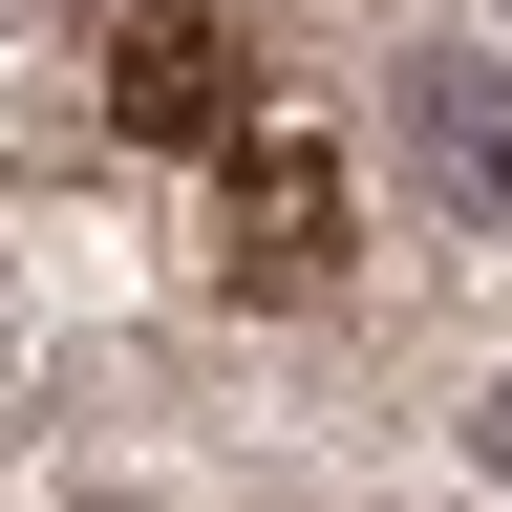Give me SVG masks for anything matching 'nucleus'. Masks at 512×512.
I'll use <instances>...</instances> for the list:
<instances>
[{"label": "nucleus", "mask_w": 512, "mask_h": 512, "mask_svg": "<svg viewBox=\"0 0 512 512\" xmlns=\"http://www.w3.org/2000/svg\"><path fill=\"white\" fill-rule=\"evenodd\" d=\"M235 107H256V64H235L214 0H128V22H107V128H128V150H214Z\"/></svg>", "instance_id": "nucleus-1"}, {"label": "nucleus", "mask_w": 512, "mask_h": 512, "mask_svg": "<svg viewBox=\"0 0 512 512\" xmlns=\"http://www.w3.org/2000/svg\"><path fill=\"white\" fill-rule=\"evenodd\" d=\"M384 128H406V171L448 192V214L512 235V64H491V43H427L406 86H384Z\"/></svg>", "instance_id": "nucleus-2"}, {"label": "nucleus", "mask_w": 512, "mask_h": 512, "mask_svg": "<svg viewBox=\"0 0 512 512\" xmlns=\"http://www.w3.org/2000/svg\"><path fill=\"white\" fill-rule=\"evenodd\" d=\"M235 278H256V299H320V278H342V171H320L299 128L235 150Z\"/></svg>", "instance_id": "nucleus-3"}, {"label": "nucleus", "mask_w": 512, "mask_h": 512, "mask_svg": "<svg viewBox=\"0 0 512 512\" xmlns=\"http://www.w3.org/2000/svg\"><path fill=\"white\" fill-rule=\"evenodd\" d=\"M470 448H491V470H512V384H491V427H470Z\"/></svg>", "instance_id": "nucleus-4"}]
</instances>
